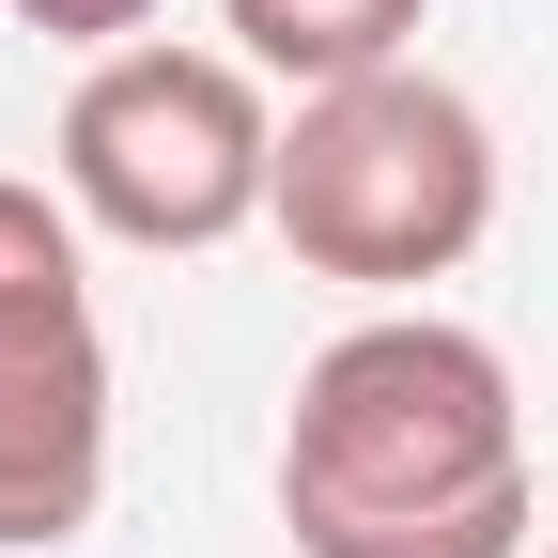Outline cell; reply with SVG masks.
<instances>
[{
  "label": "cell",
  "mask_w": 558,
  "mask_h": 558,
  "mask_svg": "<svg viewBox=\"0 0 558 558\" xmlns=\"http://www.w3.org/2000/svg\"><path fill=\"white\" fill-rule=\"evenodd\" d=\"M279 527L295 558H527L543 497L512 357L450 311L341 326L279 418Z\"/></svg>",
  "instance_id": "cell-1"
},
{
  "label": "cell",
  "mask_w": 558,
  "mask_h": 558,
  "mask_svg": "<svg viewBox=\"0 0 558 558\" xmlns=\"http://www.w3.org/2000/svg\"><path fill=\"white\" fill-rule=\"evenodd\" d=\"M264 233L311 279H357V295L450 279L497 233V124H481V94L435 78V62H373V78H341V94H295Z\"/></svg>",
  "instance_id": "cell-2"
},
{
  "label": "cell",
  "mask_w": 558,
  "mask_h": 558,
  "mask_svg": "<svg viewBox=\"0 0 558 558\" xmlns=\"http://www.w3.org/2000/svg\"><path fill=\"white\" fill-rule=\"evenodd\" d=\"M279 186L264 62L233 47H109L62 94V202L124 248H233Z\"/></svg>",
  "instance_id": "cell-3"
},
{
  "label": "cell",
  "mask_w": 558,
  "mask_h": 558,
  "mask_svg": "<svg viewBox=\"0 0 558 558\" xmlns=\"http://www.w3.org/2000/svg\"><path fill=\"white\" fill-rule=\"evenodd\" d=\"M109 497V341H0V558L78 543Z\"/></svg>",
  "instance_id": "cell-4"
},
{
  "label": "cell",
  "mask_w": 558,
  "mask_h": 558,
  "mask_svg": "<svg viewBox=\"0 0 558 558\" xmlns=\"http://www.w3.org/2000/svg\"><path fill=\"white\" fill-rule=\"evenodd\" d=\"M218 16H233V62H264L295 94H341L373 62H418V16L435 0H218Z\"/></svg>",
  "instance_id": "cell-5"
},
{
  "label": "cell",
  "mask_w": 558,
  "mask_h": 558,
  "mask_svg": "<svg viewBox=\"0 0 558 558\" xmlns=\"http://www.w3.org/2000/svg\"><path fill=\"white\" fill-rule=\"evenodd\" d=\"M94 326V264H78V202H47L0 171V341H62Z\"/></svg>",
  "instance_id": "cell-6"
},
{
  "label": "cell",
  "mask_w": 558,
  "mask_h": 558,
  "mask_svg": "<svg viewBox=\"0 0 558 558\" xmlns=\"http://www.w3.org/2000/svg\"><path fill=\"white\" fill-rule=\"evenodd\" d=\"M0 16H32V32H62V47H140V32H156V0H0Z\"/></svg>",
  "instance_id": "cell-7"
},
{
  "label": "cell",
  "mask_w": 558,
  "mask_h": 558,
  "mask_svg": "<svg viewBox=\"0 0 558 558\" xmlns=\"http://www.w3.org/2000/svg\"><path fill=\"white\" fill-rule=\"evenodd\" d=\"M543 558H558V543H543Z\"/></svg>",
  "instance_id": "cell-8"
}]
</instances>
